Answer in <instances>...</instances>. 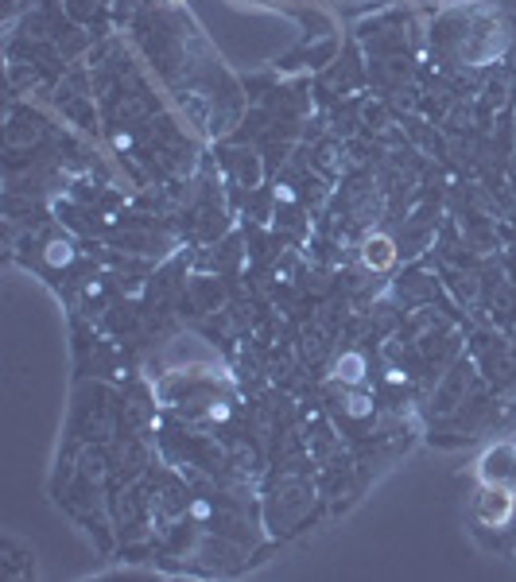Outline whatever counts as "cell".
<instances>
[{"mask_svg":"<svg viewBox=\"0 0 516 582\" xmlns=\"http://www.w3.org/2000/svg\"><path fill=\"white\" fill-rule=\"evenodd\" d=\"M513 517V493L505 482H485L482 497H478V520L485 528H501Z\"/></svg>","mask_w":516,"mask_h":582,"instance_id":"6da1fadb","label":"cell"},{"mask_svg":"<svg viewBox=\"0 0 516 582\" xmlns=\"http://www.w3.org/2000/svg\"><path fill=\"white\" fill-rule=\"evenodd\" d=\"M365 260H369V268H388L396 253H392V241L388 237H373L369 245H365Z\"/></svg>","mask_w":516,"mask_h":582,"instance_id":"3957f363","label":"cell"},{"mask_svg":"<svg viewBox=\"0 0 516 582\" xmlns=\"http://www.w3.org/2000/svg\"><path fill=\"white\" fill-rule=\"evenodd\" d=\"M513 466H516V451H513V447H497V451L485 454L482 478H485V482H509Z\"/></svg>","mask_w":516,"mask_h":582,"instance_id":"7a4b0ae2","label":"cell"},{"mask_svg":"<svg viewBox=\"0 0 516 582\" xmlns=\"http://www.w3.org/2000/svg\"><path fill=\"white\" fill-rule=\"evenodd\" d=\"M47 260H55V264H66V260H70V245H63V241H55V245L47 249Z\"/></svg>","mask_w":516,"mask_h":582,"instance_id":"277c9868","label":"cell"}]
</instances>
